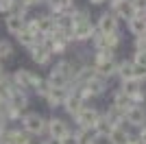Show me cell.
Returning a JSON list of instances; mask_svg holds the SVG:
<instances>
[{"label":"cell","instance_id":"obj_30","mask_svg":"<svg viewBox=\"0 0 146 144\" xmlns=\"http://www.w3.org/2000/svg\"><path fill=\"white\" fill-rule=\"evenodd\" d=\"M140 144H146V129L140 133Z\"/></svg>","mask_w":146,"mask_h":144},{"label":"cell","instance_id":"obj_3","mask_svg":"<svg viewBox=\"0 0 146 144\" xmlns=\"http://www.w3.org/2000/svg\"><path fill=\"white\" fill-rule=\"evenodd\" d=\"M13 81H15L18 87H31V85L39 83V77H37V74H31L29 70H18L13 74Z\"/></svg>","mask_w":146,"mask_h":144},{"label":"cell","instance_id":"obj_31","mask_svg":"<svg viewBox=\"0 0 146 144\" xmlns=\"http://www.w3.org/2000/svg\"><path fill=\"white\" fill-rule=\"evenodd\" d=\"M2 125H5V118H2V114H0V131H2Z\"/></svg>","mask_w":146,"mask_h":144},{"label":"cell","instance_id":"obj_12","mask_svg":"<svg viewBox=\"0 0 146 144\" xmlns=\"http://www.w3.org/2000/svg\"><path fill=\"white\" fill-rule=\"evenodd\" d=\"M7 29L11 31V33H15V35H18L20 31H24V20H22V15H15V13L9 15V18H7Z\"/></svg>","mask_w":146,"mask_h":144},{"label":"cell","instance_id":"obj_17","mask_svg":"<svg viewBox=\"0 0 146 144\" xmlns=\"http://www.w3.org/2000/svg\"><path fill=\"white\" fill-rule=\"evenodd\" d=\"M118 72H120V77L124 81H133V63H129V61H122L120 66H118Z\"/></svg>","mask_w":146,"mask_h":144},{"label":"cell","instance_id":"obj_34","mask_svg":"<svg viewBox=\"0 0 146 144\" xmlns=\"http://www.w3.org/2000/svg\"><path fill=\"white\" fill-rule=\"evenodd\" d=\"M144 35H146V29H144Z\"/></svg>","mask_w":146,"mask_h":144},{"label":"cell","instance_id":"obj_27","mask_svg":"<svg viewBox=\"0 0 146 144\" xmlns=\"http://www.w3.org/2000/svg\"><path fill=\"white\" fill-rule=\"evenodd\" d=\"M135 66L146 68V53H140V50H137V55H135Z\"/></svg>","mask_w":146,"mask_h":144},{"label":"cell","instance_id":"obj_33","mask_svg":"<svg viewBox=\"0 0 146 144\" xmlns=\"http://www.w3.org/2000/svg\"><path fill=\"white\" fill-rule=\"evenodd\" d=\"M92 2H103V0H92Z\"/></svg>","mask_w":146,"mask_h":144},{"label":"cell","instance_id":"obj_7","mask_svg":"<svg viewBox=\"0 0 146 144\" xmlns=\"http://www.w3.org/2000/svg\"><path fill=\"white\" fill-rule=\"evenodd\" d=\"M9 107L15 109V111L24 109V107H26V96H24V92L13 90V92H11V96H9Z\"/></svg>","mask_w":146,"mask_h":144},{"label":"cell","instance_id":"obj_5","mask_svg":"<svg viewBox=\"0 0 146 144\" xmlns=\"http://www.w3.org/2000/svg\"><path fill=\"white\" fill-rule=\"evenodd\" d=\"M35 24H37V31H39V35H50V33L57 29L55 20L48 18V15H42V18H37V20H35Z\"/></svg>","mask_w":146,"mask_h":144},{"label":"cell","instance_id":"obj_2","mask_svg":"<svg viewBox=\"0 0 146 144\" xmlns=\"http://www.w3.org/2000/svg\"><path fill=\"white\" fill-rule=\"evenodd\" d=\"M76 120H79L81 127H85V129H92V127H96V122L100 120L96 109H81L79 114H76Z\"/></svg>","mask_w":146,"mask_h":144},{"label":"cell","instance_id":"obj_15","mask_svg":"<svg viewBox=\"0 0 146 144\" xmlns=\"http://www.w3.org/2000/svg\"><path fill=\"white\" fill-rule=\"evenodd\" d=\"M63 105H66V109L70 114H79L81 111V96L79 94H70L66 101H63Z\"/></svg>","mask_w":146,"mask_h":144},{"label":"cell","instance_id":"obj_29","mask_svg":"<svg viewBox=\"0 0 146 144\" xmlns=\"http://www.w3.org/2000/svg\"><path fill=\"white\" fill-rule=\"evenodd\" d=\"M135 46H137V50H140V53H146V35H140V37H137Z\"/></svg>","mask_w":146,"mask_h":144},{"label":"cell","instance_id":"obj_4","mask_svg":"<svg viewBox=\"0 0 146 144\" xmlns=\"http://www.w3.org/2000/svg\"><path fill=\"white\" fill-rule=\"evenodd\" d=\"M24 129L29 133H42L44 131V118L39 114H26L24 116Z\"/></svg>","mask_w":146,"mask_h":144},{"label":"cell","instance_id":"obj_18","mask_svg":"<svg viewBox=\"0 0 146 144\" xmlns=\"http://www.w3.org/2000/svg\"><path fill=\"white\" fill-rule=\"evenodd\" d=\"M18 39H20L22 44H24V46H35V44H37V37H35V35H31V33H29L26 29L18 33Z\"/></svg>","mask_w":146,"mask_h":144},{"label":"cell","instance_id":"obj_23","mask_svg":"<svg viewBox=\"0 0 146 144\" xmlns=\"http://www.w3.org/2000/svg\"><path fill=\"white\" fill-rule=\"evenodd\" d=\"M13 53V48L9 42H0V59H5V57H9V55Z\"/></svg>","mask_w":146,"mask_h":144},{"label":"cell","instance_id":"obj_8","mask_svg":"<svg viewBox=\"0 0 146 144\" xmlns=\"http://www.w3.org/2000/svg\"><path fill=\"white\" fill-rule=\"evenodd\" d=\"M31 57L37 61V63H46L50 57V50L46 46H42V44H35V46H31Z\"/></svg>","mask_w":146,"mask_h":144},{"label":"cell","instance_id":"obj_21","mask_svg":"<svg viewBox=\"0 0 146 144\" xmlns=\"http://www.w3.org/2000/svg\"><path fill=\"white\" fill-rule=\"evenodd\" d=\"M144 29H146V20H137V18L131 20V31L135 35H144Z\"/></svg>","mask_w":146,"mask_h":144},{"label":"cell","instance_id":"obj_9","mask_svg":"<svg viewBox=\"0 0 146 144\" xmlns=\"http://www.w3.org/2000/svg\"><path fill=\"white\" fill-rule=\"evenodd\" d=\"M100 33L103 35H113L116 33V18L113 15L105 13L103 18H100Z\"/></svg>","mask_w":146,"mask_h":144},{"label":"cell","instance_id":"obj_28","mask_svg":"<svg viewBox=\"0 0 146 144\" xmlns=\"http://www.w3.org/2000/svg\"><path fill=\"white\" fill-rule=\"evenodd\" d=\"M59 144H79V140H76V135H63L61 140H57Z\"/></svg>","mask_w":146,"mask_h":144},{"label":"cell","instance_id":"obj_14","mask_svg":"<svg viewBox=\"0 0 146 144\" xmlns=\"http://www.w3.org/2000/svg\"><path fill=\"white\" fill-rule=\"evenodd\" d=\"M116 9H118V13H120L122 18L133 20L135 11H133V7H131V0H120V2H116Z\"/></svg>","mask_w":146,"mask_h":144},{"label":"cell","instance_id":"obj_1","mask_svg":"<svg viewBox=\"0 0 146 144\" xmlns=\"http://www.w3.org/2000/svg\"><path fill=\"white\" fill-rule=\"evenodd\" d=\"M74 29H72V35L76 37V39H87V37L94 33V26H92L90 18H87L85 13H76L74 15Z\"/></svg>","mask_w":146,"mask_h":144},{"label":"cell","instance_id":"obj_26","mask_svg":"<svg viewBox=\"0 0 146 144\" xmlns=\"http://www.w3.org/2000/svg\"><path fill=\"white\" fill-rule=\"evenodd\" d=\"M113 57H111V50H100L98 53V63H103V61H111Z\"/></svg>","mask_w":146,"mask_h":144},{"label":"cell","instance_id":"obj_16","mask_svg":"<svg viewBox=\"0 0 146 144\" xmlns=\"http://www.w3.org/2000/svg\"><path fill=\"white\" fill-rule=\"evenodd\" d=\"M66 98H68V92H66V90H52V87H50V92H48V103L52 105V107L61 105Z\"/></svg>","mask_w":146,"mask_h":144},{"label":"cell","instance_id":"obj_19","mask_svg":"<svg viewBox=\"0 0 146 144\" xmlns=\"http://www.w3.org/2000/svg\"><path fill=\"white\" fill-rule=\"evenodd\" d=\"M98 74H103V77H109L111 72L116 70V63H113V59L111 61H103V63H98Z\"/></svg>","mask_w":146,"mask_h":144},{"label":"cell","instance_id":"obj_25","mask_svg":"<svg viewBox=\"0 0 146 144\" xmlns=\"http://www.w3.org/2000/svg\"><path fill=\"white\" fill-rule=\"evenodd\" d=\"M131 7H133V11H144L146 13V0H131Z\"/></svg>","mask_w":146,"mask_h":144},{"label":"cell","instance_id":"obj_20","mask_svg":"<svg viewBox=\"0 0 146 144\" xmlns=\"http://www.w3.org/2000/svg\"><path fill=\"white\" fill-rule=\"evenodd\" d=\"M131 103H133V101H131L124 92H120V94L116 96V109H129V107H131Z\"/></svg>","mask_w":146,"mask_h":144},{"label":"cell","instance_id":"obj_32","mask_svg":"<svg viewBox=\"0 0 146 144\" xmlns=\"http://www.w3.org/2000/svg\"><path fill=\"white\" fill-rule=\"evenodd\" d=\"M127 144H140V140H129Z\"/></svg>","mask_w":146,"mask_h":144},{"label":"cell","instance_id":"obj_11","mask_svg":"<svg viewBox=\"0 0 146 144\" xmlns=\"http://www.w3.org/2000/svg\"><path fill=\"white\" fill-rule=\"evenodd\" d=\"M66 83H68V79L63 77L61 72H57V70L50 72V77H48V85L52 87V90H63V87H66Z\"/></svg>","mask_w":146,"mask_h":144},{"label":"cell","instance_id":"obj_24","mask_svg":"<svg viewBox=\"0 0 146 144\" xmlns=\"http://www.w3.org/2000/svg\"><path fill=\"white\" fill-rule=\"evenodd\" d=\"M35 87H37V92H39L42 96H48V92H50V85L46 83V81H42V79H39V83H37Z\"/></svg>","mask_w":146,"mask_h":144},{"label":"cell","instance_id":"obj_10","mask_svg":"<svg viewBox=\"0 0 146 144\" xmlns=\"http://www.w3.org/2000/svg\"><path fill=\"white\" fill-rule=\"evenodd\" d=\"M124 116H127V122H131V125H142L146 118L144 109H140V107H129Z\"/></svg>","mask_w":146,"mask_h":144},{"label":"cell","instance_id":"obj_6","mask_svg":"<svg viewBox=\"0 0 146 144\" xmlns=\"http://www.w3.org/2000/svg\"><path fill=\"white\" fill-rule=\"evenodd\" d=\"M63 135H68V127L63 120L55 118V120H50V138H55V140H61Z\"/></svg>","mask_w":146,"mask_h":144},{"label":"cell","instance_id":"obj_22","mask_svg":"<svg viewBox=\"0 0 146 144\" xmlns=\"http://www.w3.org/2000/svg\"><path fill=\"white\" fill-rule=\"evenodd\" d=\"M96 129H98V133H107V135H109V131L113 129V125L105 118V120H98V122H96Z\"/></svg>","mask_w":146,"mask_h":144},{"label":"cell","instance_id":"obj_13","mask_svg":"<svg viewBox=\"0 0 146 144\" xmlns=\"http://www.w3.org/2000/svg\"><path fill=\"white\" fill-rule=\"evenodd\" d=\"M109 140H111V144H127L131 138L127 135V131H122L120 127H113L109 131Z\"/></svg>","mask_w":146,"mask_h":144}]
</instances>
